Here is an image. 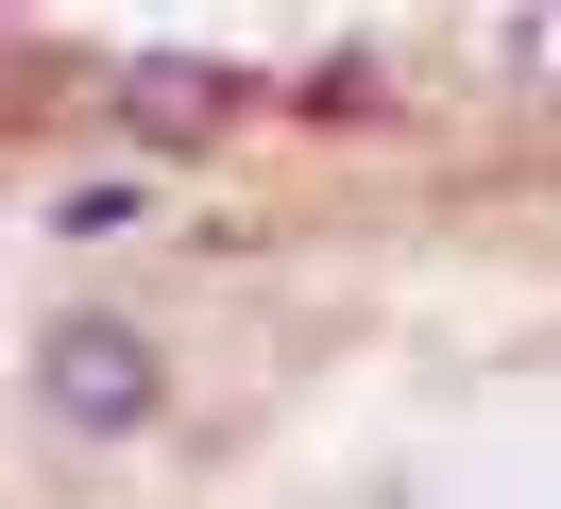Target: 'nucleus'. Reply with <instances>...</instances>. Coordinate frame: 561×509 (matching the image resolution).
I'll return each instance as SVG.
<instances>
[{
  "instance_id": "obj_2",
  "label": "nucleus",
  "mask_w": 561,
  "mask_h": 509,
  "mask_svg": "<svg viewBox=\"0 0 561 509\" xmlns=\"http://www.w3.org/2000/svg\"><path fill=\"white\" fill-rule=\"evenodd\" d=\"M103 102L153 136V153H205V136H239V119H255V68H205V51H137Z\"/></svg>"
},
{
  "instance_id": "obj_1",
  "label": "nucleus",
  "mask_w": 561,
  "mask_h": 509,
  "mask_svg": "<svg viewBox=\"0 0 561 509\" xmlns=\"http://www.w3.org/2000/svg\"><path fill=\"white\" fill-rule=\"evenodd\" d=\"M35 391H51V425L137 441V425H153V339H137V323H103V305H69V323L35 339Z\"/></svg>"
},
{
  "instance_id": "obj_3",
  "label": "nucleus",
  "mask_w": 561,
  "mask_h": 509,
  "mask_svg": "<svg viewBox=\"0 0 561 509\" xmlns=\"http://www.w3.org/2000/svg\"><path fill=\"white\" fill-rule=\"evenodd\" d=\"M137 204H153V187H137V170H85V187H69V204H51V221H69V238H137Z\"/></svg>"
}]
</instances>
